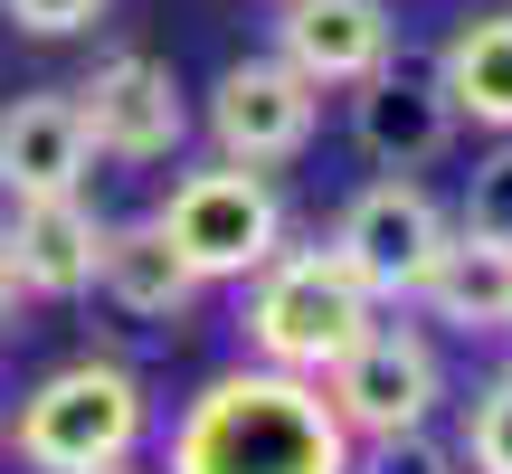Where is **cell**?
I'll list each match as a JSON object with an SVG mask.
<instances>
[{"mask_svg": "<svg viewBox=\"0 0 512 474\" xmlns=\"http://www.w3.org/2000/svg\"><path fill=\"white\" fill-rule=\"evenodd\" d=\"M162 474H351V427L332 418L323 380L238 361L181 399Z\"/></svg>", "mask_w": 512, "mask_h": 474, "instance_id": "1", "label": "cell"}, {"mask_svg": "<svg viewBox=\"0 0 512 474\" xmlns=\"http://www.w3.org/2000/svg\"><path fill=\"white\" fill-rule=\"evenodd\" d=\"M152 437V389L133 380L105 351H76V361L38 370L19 389V408L0 418V446H10L19 474H86V465H133Z\"/></svg>", "mask_w": 512, "mask_h": 474, "instance_id": "2", "label": "cell"}, {"mask_svg": "<svg viewBox=\"0 0 512 474\" xmlns=\"http://www.w3.org/2000/svg\"><path fill=\"white\" fill-rule=\"evenodd\" d=\"M370 323H380V304L361 294V275L332 247H275L238 285V342H247V361H266V370L323 380Z\"/></svg>", "mask_w": 512, "mask_h": 474, "instance_id": "3", "label": "cell"}, {"mask_svg": "<svg viewBox=\"0 0 512 474\" xmlns=\"http://www.w3.org/2000/svg\"><path fill=\"white\" fill-rule=\"evenodd\" d=\"M152 228L190 256L200 285H247V275L285 247V190L256 162H219V152H209V162H190L181 181H171V200L152 209Z\"/></svg>", "mask_w": 512, "mask_h": 474, "instance_id": "4", "label": "cell"}, {"mask_svg": "<svg viewBox=\"0 0 512 474\" xmlns=\"http://www.w3.org/2000/svg\"><path fill=\"white\" fill-rule=\"evenodd\" d=\"M446 237H456V219H446L408 171H380L370 190H351V200H342V219H332L323 247L361 275V294L380 313H408V304H418V285L437 275Z\"/></svg>", "mask_w": 512, "mask_h": 474, "instance_id": "5", "label": "cell"}, {"mask_svg": "<svg viewBox=\"0 0 512 474\" xmlns=\"http://www.w3.org/2000/svg\"><path fill=\"white\" fill-rule=\"evenodd\" d=\"M76 114H86L95 162H114V171H162V162H181L190 133H200V114H190L181 76H171L152 48L95 57V76L76 86Z\"/></svg>", "mask_w": 512, "mask_h": 474, "instance_id": "6", "label": "cell"}, {"mask_svg": "<svg viewBox=\"0 0 512 474\" xmlns=\"http://www.w3.org/2000/svg\"><path fill=\"white\" fill-rule=\"evenodd\" d=\"M200 133L219 162H256V171H285L313 152V133H323V86L313 76H294L285 57H228L219 76H209V105H200Z\"/></svg>", "mask_w": 512, "mask_h": 474, "instance_id": "7", "label": "cell"}, {"mask_svg": "<svg viewBox=\"0 0 512 474\" xmlns=\"http://www.w3.org/2000/svg\"><path fill=\"white\" fill-rule=\"evenodd\" d=\"M323 399H332V418L351 427V446L361 437H399V427H427L446 408V361H437V342H427L418 323H389L380 313V323L323 370Z\"/></svg>", "mask_w": 512, "mask_h": 474, "instance_id": "8", "label": "cell"}, {"mask_svg": "<svg viewBox=\"0 0 512 474\" xmlns=\"http://www.w3.org/2000/svg\"><path fill=\"white\" fill-rule=\"evenodd\" d=\"M95 256H105V219L86 209V190L57 200H0V266L29 304H86Z\"/></svg>", "mask_w": 512, "mask_h": 474, "instance_id": "9", "label": "cell"}, {"mask_svg": "<svg viewBox=\"0 0 512 474\" xmlns=\"http://www.w3.org/2000/svg\"><path fill=\"white\" fill-rule=\"evenodd\" d=\"M275 57L323 95H351L399 57V10L389 0H275Z\"/></svg>", "mask_w": 512, "mask_h": 474, "instance_id": "10", "label": "cell"}, {"mask_svg": "<svg viewBox=\"0 0 512 474\" xmlns=\"http://www.w3.org/2000/svg\"><path fill=\"white\" fill-rule=\"evenodd\" d=\"M351 143H361V162H380V171L446 162V152H456V105H446L437 67L389 57L380 76H361V86H351Z\"/></svg>", "mask_w": 512, "mask_h": 474, "instance_id": "11", "label": "cell"}, {"mask_svg": "<svg viewBox=\"0 0 512 474\" xmlns=\"http://www.w3.org/2000/svg\"><path fill=\"white\" fill-rule=\"evenodd\" d=\"M95 143L76 86H19L0 105V200H57V190H86Z\"/></svg>", "mask_w": 512, "mask_h": 474, "instance_id": "12", "label": "cell"}, {"mask_svg": "<svg viewBox=\"0 0 512 474\" xmlns=\"http://www.w3.org/2000/svg\"><path fill=\"white\" fill-rule=\"evenodd\" d=\"M95 294H105L124 323H152V332H181L190 313H200V275H190V256L171 247L152 219H124L105 228V256H95Z\"/></svg>", "mask_w": 512, "mask_h": 474, "instance_id": "13", "label": "cell"}, {"mask_svg": "<svg viewBox=\"0 0 512 474\" xmlns=\"http://www.w3.org/2000/svg\"><path fill=\"white\" fill-rule=\"evenodd\" d=\"M418 313L446 332H465V342H494V332H512V247H494V237L456 228L437 256V275L418 285Z\"/></svg>", "mask_w": 512, "mask_h": 474, "instance_id": "14", "label": "cell"}, {"mask_svg": "<svg viewBox=\"0 0 512 474\" xmlns=\"http://www.w3.org/2000/svg\"><path fill=\"white\" fill-rule=\"evenodd\" d=\"M437 86L456 105V124L512 133V10H465L437 48Z\"/></svg>", "mask_w": 512, "mask_h": 474, "instance_id": "15", "label": "cell"}, {"mask_svg": "<svg viewBox=\"0 0 512 474\" xmlns=\"http://www.w3.org/2000/svg\"><path fill=\"white\" fill-rule=\"evenodd\" d=\"M456 456H465V474H512V370H494V380L475 389Z\"/></svg>", "mask_w": 512, "mask_h": 474, "instance_id": "16", "label": "cell"}, {"mask_svg": "<svg viewBox=\"0 0 512 474\" xmlns=\"http://www.w3.org/2000/svg\"><path fill=\"white\" fill-rule=\"evenodd\" d=\"M351 474H465V456L437 427H399V437H361L351 446Z\"/></svg>", "mask_w": 512, "mask_h": 474, "instance_id": "17", "label": "cell"}, {"mask_svg": "<svg viewBox=\"0 0 512 474\" xmlns=\"http://www.w3.org/2000/svg\"><path fill=\"white\" fill-rule=\"evenodd\" d=\"M465 228L512 247V133H494V152L465 171Z\"/></svg>", "mask_w": 512, "mask_h": 474, "instance_id": "18", "label": "cell"}, {"mask_svg": "<svg viewBox=\"0 0 512 474\" xmlns=\"http://www.w3.org/2000/svg\"><path fill=\"white\" fill-rule=\"evenodd\" d=\"M105 10L114 0H0V19L19 38H86V29H105Z\"/></svg>", "mask_w": 512, "mask_h": 474, "instance_id": "19", "label": "cell"}, {"mask_svg": "<svg viewBox=\"0 0 512 474\" xmlns=\"http://www.w3.org/2000/svg\"><path fill=\"white\" fill-rule=\"evenodd\" d=\"M10 304H19V285H10V266H0V332H10Z\"/></svg>", "mask_w": 512, "mask_h": 474, "instance_id": "20", "label": "cell"}, {"mask_svg": "<svg viewBox=\"0 0 512 474\" xmlns=\"http://www.w3.org/2000/svg\"><path fill=\"white\" fill-rule=\"evenodd\" d=\"M86 474H133V465H86Z\"/></svg>", "mask_w": 512, "mask_h": 474, "instance_id": "21", "label": "cell"}]
</instances>
